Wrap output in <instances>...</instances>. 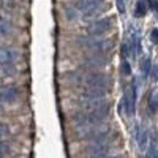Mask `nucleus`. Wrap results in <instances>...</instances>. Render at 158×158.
<instances>
[{
    "instance_id": "obj_19",
    "label": "nucleus",
    "mask_w": 158,
    "mask_h": 158,
    "mask_svg": "<svg viewBox=\"0 0 158 158\" xmlns=\"http://www.w3.org/2000/svg\"><path fill=\"white\" fill-rule=\"evenodd\" d=\"M8 150H10V146H8L5 141L0 139V156H5L8 153Z\"/></svg>"
},
{
    "instance_id": "obj_28",
    "label": "nucleus",
    "mask_w": 158,
    "mask_h": 158,
    "mask_svg": "<svg viewBox=\"0 0 158 158\" xmlns=\"http://www.w3.org/2000/svg\"><path fill=\"white\" fill-rule=\"evenodd\" d=\"M2 109H3V106H2V104H0V111H2Z\"/></svg>"
},
{
    "instance_id": "obj_4",
    "label": "nucleus",
    "mask_w": 158,
    "mask_h": 158,
    "mask_svg": "<svg viewBox=\"0 0 158 158\" xmlns=\"http://www.w3.org/2000/svg\"><path fill=\"white\" fill-rule=\"evenodd\" d=\"M135 104H136V90H135V84H130L125 89V95L120 101L118 111L123 109L127 115H133L135 114Z\"/></svg>"
},
{
    "instance_id": "obj_23",
    "label": "nucleus",
    "mask_w": 158,
    "mask_h": 158,
    "mask_svg": "<svg viewBox=\"0 0 158 158\" xmlns=\"http://www.w3.org/2000/svg\"><path fill=\"white\" fill-rule=\"evenodd\" d=\"M117 8L120 13H125V5H123V0H117Z\"/></svg>"
},
{
    "instance_id": "obj_15",
    "label": "nucleus",
    "mask_w": 158,
    "mask_h": 158,
    "mask_svg": "<svg viewBox=\"0 0 158 158\" xmlns=\"http://www.w3.org/2000/svg\"><path fill=\"white\" fill-rule=\"evenodd\" d=\"M147 10H149V6H147V3H146V0H139V2L136 3V8H135V16H136V18L146 16Z\"/></svg>"
},
{
    "instance_id": "obj_3",
    "label": "nucleus",
    "mask_w": 158,
    "mask_h": 158,
    "mask_svg": "<svg viewBox=\"0 0 158 158\" xmlns=\"http://www.w3.org/2000/svg\"><path fill=\"white\" fill-rule=\"evenodd\" d=\"M81 43L89 51H94L95 54H100V56H103L104 52H108L114 48V41L112 40H106V38H89Z\"/></svg>"
},
{
    "instance_id": "obj_18",
    "label": "nucleus",
    "mask_w": 158,
    "mask_h": 158,
    "mask_svg": "<svg viewBox=\"0 0 158 158\" xmlns=\"http://www.w3.org/2000/svg\"><path fill=\"white\" fill-rule=\"evenodd\" d=\"M10 127L6 125V123H2L0 122V139H3V138H6V136H10Z\"/></svg>"
},
{
    "instance_id": "obj_24",
    "label": "nucleus",
    "mask_w": 158,
    "mask_h": 158,
    "mask_svg": "<svg viewBox=\"0 0 158 158\" xmlns=\"http://www.w3.org/2000/svg\"><path fill=\"white\" fill-rule=\"evenodd\" d=\"M152 41L153 43H158V29L152 30Z\"/></svg>"
},
{
    "instance_id": "obj_26",
    "label": "nucleus",
    "mask_w": 158,
    "mask_h": 158,
    "mask_svg": "<svg viewBox=\"0 0 158 158\" xmlns=\"http://www.w3.org/2000/svg\"><path fill=\"white\" fill-rule=\"evenodd\" d=\"M13 0H0V6H5L6 3H11Z\"/></svg>"
},
{
    "instance_id": "obj_1",
    "label": "nucleus",
    "mask_w": 158,
    "mask_h": 158,
    "mask_svg": "<svg viewBox=\"0 0 158 158\" xmlns=\"http://www.w3.org/2000/svg\"><path fill=\"white\" fill-rule=\"evenodd\" d=\"M111 133V127L104 123H95V125H82L77 128V138L79 139H89V141H106L104 138H108Z\"/></svg>"
},
{
    "instance_id": "obj_20",
    "label": "nucleus",
    "mask_w": 158,
    "mask_h": 158,
    "mask_svg": "<svg viewBox=\"0 0 158 158\" xmlns=\"http://www.w3.org/2000/svg\"><path fill=\"white\" fill-rule=\"evenodd\" d=\"M150 108H152V111H156L158 109V95L156 94L150 97Z\"/></svg>"
},
{
    "instance_id": "obj_5",
    "label": "nucleus",
    "mask_w": 158,
    "mask_h": 158,
    "mask_svg": "<svg viewBox=\"0 0 158 158\" xmlns=\"http://www.w3.org/2000/svg\"><path fill=\"white\" fill-rule=\"evenodd\" d=\"M111 25H112V19L108 18V19H100V21H95V22H92L89 27H87V32L89 35L92 36H100L103 33H106L109 29H111Z\"/></svg>"
},
{
    "instance_id": "obj_11",
    "label": "nucleus",
    "mask_w": 158,
    "mask_h": 158,
    "mask_svg": "<svg viewBox=\"0 0 158 158\" xmlns=\"http://www.w3.org/2000/svg\"><path fill=\"white\" fill-rule=\"evenodd\" d=\"M104 0H76V3H74V8L77 11H81V13H87L90 10H94L100 5H103Z\"/></svg>"
},
{
    "instance_id": "obj_7",
    "label": "nucleus",
    "mask_w": 158,
    "mask_h": 158,
    "mask_svg": "<svg viewBox=\"0 0 158 158\" xmlns=\"http://www.w3.org/2000/svg\"><path fill=\"white\" fill-rule=\"evenodd\" d=\"M109 152V146L106 144V141H98L94 142L92 146L87 149V155L89 158H104Z\"/></svg>"
},
{
    "instance_id": "obj_27",
    "label": "nucleus",
    "mask_w": 158,
    "mask_h": 158,
    "mask_svg": "<svg viewBox=\"0 0 158 158\" xmlns=\"http://www.w3.org/2000/svg\"><path fill=\"white\" fill-rule=\"evenodd\" d=\"M104 158H122V156H104Z\"/></svg>"
},
{
    "instance_id": "obj_6",
    "label": "nucleus",
    "mask_w": 158,
    "mask_h": 158,
    "mask_svg": "<svg viewBox=\"0 0 158 158\" xmlns=\"http://www.w3.org/2000/svg\"><path fill=\"white\" fill-rule=\"evenodd\" d=\"M19 52L11 49V48H5V46H0V67H8V65L15 63L19 59Z\"/></svg>"
},
{
    "instance_id": "obj_14",
    "label": "nucleus",
    "mask_w": 158,
    "mask_h": 158,
    "mask_svg": "<svg viewBox=\"0 0 158 158\" xmlns=\"http://www.w3.org/2000/svg\"><path fill=\"white\" fill-rule=\"evenodd\" d=\"M136 141H138V146H139L141 149H146V144H147V131L144 130V128H138Z\"/></svg>"
},
{
    "instance_id": "obj_30",
    "label": "nucleus",
    "mask_w": 158,
    "mask_h": 158,
    "mask_svg": "<svg viewBox=\"0 0 158 158\" xmlns=\"http://www.w3.org/2000/svg\"><path fill=\"white\" fill-rule=\"evenodd\" d=\"M0 158H5V156H0Z\"/></svg>"
},
{
    "instance_id": "obj_8",
    "label": "nucleus",
    "mask_w": 158,
    "mask_h": 158,
    "mask_svg": "<svg viewBox=\"0 0 158 158\" xmlns=\"http://www.w3.org/2000/svg\"><path fill=\"white\" fill-rule=\"evenodd\" d=\"M19 98V89L16 85H10L0 90V104L3 103H15Z\"/></svg>"
},
{
    "instance_id": "obj_25",
    "label": "nucleus",
    "mask_w": 158,
    "mask_h": 158,
    "mask_svg": "<svg viewBox=\"0 0 158 158\" xmlns=\"http://www.w3.org/2000/svg\"><path fill=\"white\" fill-rule=\"evenodd\" d=\"M153 79H155V81H158V65L153 68Z\"/></svg>"
},
{
    "instance_id": "obj_22",
    "label": "nucleus",
    "mask_w": 158,
    "mask_h": 158,
    "mask_svg": "<svg viewBox=\"0 0 158 158\" xmlns=\"http://www.w3.org/2000/svg\"><path fill=\"white\" fill-rule=\"evenodd\" d=\"M147 5H149L152 10L158 11V0H147Z\"/></svg>"
},
{
    "instance_id": "obj_10",
    "label": "nucleus",
    "mask_w": 158,
    "mask_h": 158,
    "mask_svg": "<svg viewBox=\"0 0 158 158\" xmlns=\"http://www.w3.org/2000/svg\"><path fill=\"white\" fill-rule=\"evenodd\" d=\"M109 92V89H101V87H87L84 90L82 97L89 98V100H103L106 97V94Z\"/></svg>"
},
{
    "instance_id": "obj_12",
    "label": "nucleus",
    "mask_w": 158,
    "mask_h": 158,
    "mask_svg": "<svg viewBox=\"0 0 158 158\" xmlns=\"http://www.w3.org/2000/svg\"><path fill=\"white\" fill-rule=\"evenodd\" d=\"M13 32H15V25H13V22L3 16H0V35L2 36H8L11 35Z\"/></svg>"
},
{
    "instance_id": "obj_2",
    "label": "nucleus",
    "mask_w": 158,
    "mask_h": 158,
    "mask_svg": "<svg viewBox=\"0 0 158 158\" xmlns=\"http://www.w3.org/2000/svg\"><path fill=\"white\" fill-rule=\"evenodd\" d=\"M109 114V103L103 104L101 108L89 111V112H77L74 114V120L79 127L82 125H95V123H101L104 118Z\"/></svg>"
},
{
    "instance_id": "obj_21",
    "label": "nucleus",
    "mask_w": 158,
    "mask_h": 158,
    "mask_svg": "<svg viewBox=\"0 0 158 158\" xmlns=\"http://www.w3.org/2000/svg\"><path fill=\"white\" fill-rule=\"evenodd\" d=\"M120 71H122L123 74H127V76L131 73V68H130V63H128V62H123V63L120 65Z\"/></svg>"
},
{
    "instance_id": "obj_17",
    "label": "nucleus",
    "mask_w": 158,
    "mask_h": 158,
    "mask_svg": "<svg viewBox=\"0 0 158 158\" xmlns=\"http://www.w3.org/2000/svg\"><path fill=\"white\" fill-rule=\"evenodd\" d=\"M103 8H104V5H100V6H97V8H94V10L87 11L85 15H84V19H92V18L98 16V15H100V11H103Z\"/></svg>"
},
{
    "instance_id": "obj_29",
    "label": "nucleus",
    "mask_w": 158,
    "mask_h": 158,
    "mask_svg": "<svg viewBox=\"0 0 158 158\" xmlns=\"http://www.w3.org/2000/svg\"><path fill=\"white\" fill-rule=\"evenodd\" d=\"M0 84H2V79H0Z\"/></svg>"
},
{
    "instance_id": "obj_16",
    "label": "nucleus",
    "mask_w": 158,
    "mask_h": 158,
    "mask_svg": "<svg viewBox=\"0 0 158 158\" xmlns=\"http://www.w3.org/2000/svg\"><path fill=\"white\" fill-rule=\"evenodd\" d=\"M141 71L144 76H147L149 71H150V57H144L141 60Z\"/></svg>"
},
{
    "instance_id": "obj_9",
    "label": "nucleus",
    "mask_w": 158,
    "mask_h": 158,
    "mask_svg": "<svg viewBox=\"0 0 158 158\" xmlns=\"http://www.w3.org/2000/svg\"><path fill=\"white\" fill-rule=\"evenodd\" d=\"M104 65H108V57L106 56H100V54H95L94 57H89L85 59V62L82 63L84 68H103Z\"/></svg>"
},
{
    "instance_id": "obj_13",
    "label": "nucleus",
    "mask_w": 158,
    "mask_h": 158,
    "mask_svg": "<svg viewBox=\"0 0 158 158\" xmlns=\"http://www.w3.org/2000/svg\"><path fill=\"white\" fill-rule=\"evenodd\" d=\"M79 104H81L82 109H85V112H89V111H94V109L101 108L103 104H106V101H103V100H89V98H85V101H81Z\"/></svg>"
}]
</instances>
